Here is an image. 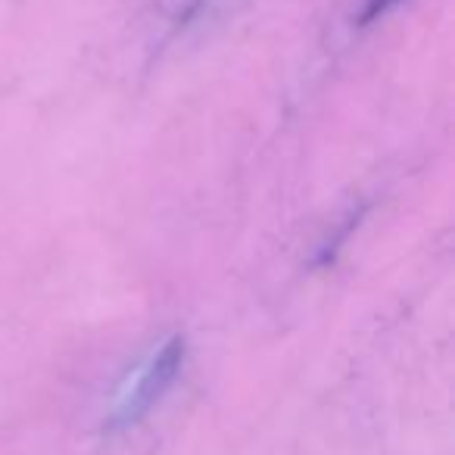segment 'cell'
Segmentation results:
<instances>
[{
	"mask_svg": "<svg viewBox=\"0 0 455 455\" xmlns=\"http://www.w3.org/2000/svg\"><path fill=\"white\" fill-rule=\"evenodd\" d=\"M399 0H368L365 4V13H362V20L365 22H371V20H378V16H384L390 7H396Z\"/></svg>",
	"mask_w": 455,
	"mask_h": 455,
	"instance_id": "7a4b0ae2",
	"label": "cell"
},
{
	"mask_svg": "<svg viewBox=\"0 0 455 455\" xmlns=\"http://www.w3.org/2000/svg\"><path fill=\"white\" fill-rule=\"evenodd\" d=\"M184 365V340L181 337H165L153 349H147L132 368L119 378L113 396L103 411V430L122 434L132 430L159 405V399L175 384L178 371Z\"/></svg>",
	"mask_w": 455,
	"mask_h": 455,
	"instance_id": "6da1fadb",
	"label": "cell"
}]
</instances>
